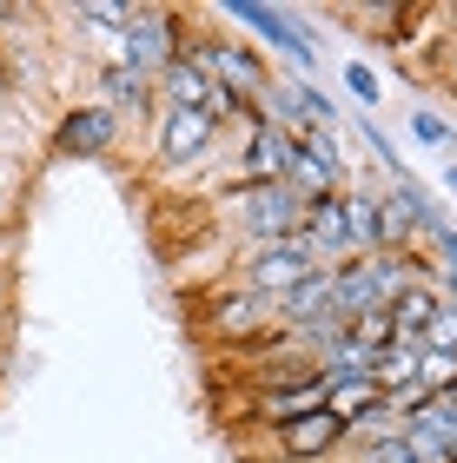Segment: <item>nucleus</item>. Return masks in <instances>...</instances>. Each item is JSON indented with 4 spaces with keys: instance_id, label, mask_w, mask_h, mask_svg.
<instances>
[{
    "instance_id": "obj_1",
    "label": "nucleus",
    "mask_w": 457,
    "mask_h": 463,
    "mask_svg": "<svg viewBox=\"0 0 457 463\" xmlns=\"http://www.w3.org/2000/svg\"><path fill=\"white\" fill-rule=\"evenodd\" d=\"M219 219H225V232H233L245 251H259V245L299 239L305 232V199L285 179H272V185H225L219 193Z\"/></svg>"
},
{
    "instance_id": "obj_2",
    "label": "nucleus",
    "mask_w": 457,
    "mask_h": 463,
    "mask_svg": "<svg viewBox=\"0 0 457 463\" xmlns=\"http://www.w3.org/2000/svg\"><path fill=\"white\" fill-rule=\"evenodd\" d=\"M213 20H219V27H233V33H252V40H259V53H265V60H279V73H299V80L319 73V47H311L305 14L239 0V7H219Z\"/></svg>"
},
{
    "instance_id": "obj_3",
    "label": "nucleus",
    "mask_w": 457,
    "mask_h": 463,
    "mask_svg": "<svg viewBox=\"0 0 457 463\" xmlns=\"http://www.w3.org/2000/svg\"><path fill=\"white\" fill-rule=\"evenodd\" d=\"M186 40H193V14L133 0V20H127V33H119V47H113V67H127L139 80H159L186 53Z\"/></svg>"
},
{
    "instance_id": "obj_4",
    "label": "nucleus",
    "mask_w": 457,
    "mask_h": 463,
    "mask_svg": "<svg viewBox=\"0 0 457 463\" xmlns=\"http://www.w3.org/2000/svg\"><path fill=\"white\" fill-rule=\"evenodd\" d=\"M186 60H193L219 93L245 99V107H259L265 87L279 80V67L252 47V40H239V33H193V40H186Z\"/></svg>"
},
{
    "instance_id": "obj_5",
    "label": "nucleus",
    "mask_w": 457,
    "mask_h": 463,
    "mask_svg": "<svg viewBox=\"0 0 457 463\" xmlns=\"http://www.w3.org/2000/svg\"><path fill=\"white\" fill-rule=\"evenodd\" d=\"M305 279H319V265H311V251L299 239L259 245V251H245V259H239V291H245V298H259V305H279L285 291H299Z\"/></svg>"
},
{
    "instance_id": "obj_6",
    "label": "nucleus",
    "mask_w": 457,
    "mask_h": 463,
    "mask_svg": "<svg viewBox=\"0 0 457 463\" xmlns=\"http://www.w3.org/2000/svg\"><path fill=\"white\" fill-rule=\"evenodd\" d=\"M119 133H127L119 113H107L100 99H73L47 133V159H107L119 146Z\"/></svg>"
},
{
    "instance_id": "obj_7",
    "label": "nucleus",
    "mask_w": 457,
    "mask_h": 463,
    "mask_svg": "<svg viewBox=\"0 0 457 463\" xmlns=\"http://www.w3.org/2000/svg\"><path fill=\"white\" fill-rule=\"evenodd\" d=\"M219 119L213 113H159L153 119V165L159 173H193L219 153Z\"/></svg>"
},
{
    "instance_id": "obj_8",
    "label": "nucleus",
    "mask_w": 457,
    "mask_h": 463,
    "mask_svg": "<svg viewBox=\"0 0 457 463\" xmlns=\"http://www.w3.org/2000/svg\"><path fill=\"white\" fill-rule=\"evenodd\" d=\"M272 444H279L285 463H325V457L345 450V417L325 411V404H311L305 417H292V424L272 430Z\"/></svg>"
},
{
    "instance_id": "obj_9",
    "label": "nucleus",
    "mask_w": 457,
    "mask_h": 463,
    "mask_svg": "<svg viewBox=\"0 0 457 463\" xmlns=\"http://www.w3.org/2000/svg\"><path fill=\"white\" fill-rule=\"evenodd\" d=\"M285 159H292V133H279V126L259 113V126H252V139L239 146V165H233L225 185H272V179H285Z\"/></svg>"
},
{
    "instance_id": "obj_10",
    "label": "nucleus",
    "mask_w": 457,
    "mask_h": 463,
    "mask_svg": "<svg viewBox=\"0 0 457 463\" xmlns=\"http://www.w3.org/2000/svg\"><path fill=\"white\" fill-rule=\"evenodd\" d=\"M93 87H100V107L119 113V126H127V119L153 126V119H159V93H153V80H139V73H127V67H113V60L93 73Z\"/></svg>"
},
{
    "instance_id": "obj_11",
    "label": "nucleus",
    "mask_w": 457,
    "mask_h": 463,
    "mask_svg": "<svg viewBox=\"0 0 457 463\" xmlns=\"http://www.w3.org/2000/svg\"><path fill=\"white\" fill-rule=\"evenodd\" d=\"M418 338H391L385 351H371V384H378L385 397L391 391H411V384H418Z\"/></svg>"
},
{
    "instance_id": "obj_12",
    "label": "nucleus",
    "mask_w": 457,
    "mask_h": 463,
    "mask_svg": "<svg viewBox=\"0 0 457 463\" xmlns=\"http://www.w3.org/2000/svg\"><path fill=\"white\" fill-rule=\"evenodd\" d=\"M444 311V291L438 279H418V285H405L398 291V305H391V318H398V338H424V325Z\"/></svg>"
},
{
    "instance_id": "obj_13",
    "label": "nucleus",
    "mask_w": 457,
    "mask_h": 463,
    "mask_svg": "<svg viewBox=\"0 0 457 463\" xmlns=\"http://www.w3.org/2000/svg\"><path fill=\"white\" fill-rule=\"evenodd\" d=\"M27 193H33V173H27V159H20V153H0V225H14V219H20Z\"/></svg>"
},
{
    "instance_id": "obj_14",
    "label": "nucleus",
    "mask_w": 457,
    "mask_h": 463,
    "mask_svg": "<svg viewBox=\"0 0 457 463\" xmlns=\"http://www.w3.org/2000/svg\"><path fill=\"white\" fill-rule=\"evenodd\" d=\"M345 338L358 351H385L398 338V318H391V311H358V318H345Z\"/></svg>"
},
{
    "instance_id": "obj_15",
    "label": "nucleus",
    "mask_w": 457,
    "mask_h": 463,
    "mask_svg": "<svg viewBox=\"0 0 457 463\" xmlns=\"http://www.w3.org/2000/svg\"><path fill=\"white\" fill-rule=\"evenodd\" d=\"M411 417H418V424L431 430V437H438V444L444 450H457V404H451V397L438 391V397H424V404L418 411H411Z\"/></svg>"
},
{
    "instance_id": "obj_16",
    "label": "nucleus",
    "mask_w": 457,
    "mask_h": 463,
    "mask_svg": "<svg viewBox=\"0 0 457 463\" xmlns=\"http://www.w3.org/2000/svg\"><path fill=\"white\" fill-rule=\"evenodd\" d=\"M411 139H418V146H444V153L457 159V126H451L438 107H418V113H411Z\"/></svg>"
},
{
    "instance_id": "obj_17",
    "label": "nucleus",
    "mask_w": 457,
    "mask_h": 463,
    "mask_svg": "<svg viewBox=\"0 0 457 463\" xmlns=\"http://www.w3.org/2000/svg\"><path fill=\"white\" fill-rule=\"evenodd\" d=\"M345 93L358 99V107L371 113L385 99V80H378V67H371V60H345Z\"/></svg>"
},
{
    "instance_id": "obj_18",
    "label": "nucleus",
    "mask_w": 457,
    "mask_h": 463,
    "mask_svg": "<svg viewBox=\"0 0 457 463\" xmlns=\"http://www.w3.org/2000/svg\"><path fill=\"white\" fill-rule=\"evenodd\" d=\"M451 377H457V351H418V391L424 397L451 391Z\"/></svg>"
},
{
    "instance_id": "obj_19",
    "label": "nucleus",
    "mask_w": 457,
    "mask_h": 463,
    "mask_svg": "<svg viewBox=\"0 0 457 463\" xmlns=\"http://www.w3.org/2000/svg\"><path fill=\"white\" fill-rule=\"evenodd\" d=\"M358 139L371 146V153H378V173H405V159H398V139H391L378 119H358Z\"/></svg>"
},
{
    "instance_id": "obj_20",
    "label": "nucleus",
    "mask_w": 457,
    "mask_h": 463,
    "mask_svg": "<svg viewBox=\"0 0 457 463\" xmlns=\"http://www.w3.org/2000/svg\"><path fill=\"white\" fill-rule=\"evenodd\" d=\"M424 351H457V305H444L438 318L424 325V338H418Z\"/></svg>"
},
{
    "instance_id": "obj_21",
    "label": "nucleus",
    "mask_w": 457,
    "mask_h": 463,
    "mask_svg": "<svg viewBox=\"0 0 457 463\" xmlns=\"http://www.w3.org/2000/svg\"><path fill=\"white\" fill-rule=\"evenodd\" d=\"M7 107H14V67H7V53H0V119H7Z\"/></svg>"
},
{
    "instance_id": "obj_22",
    "label": "nucleus",
    "mask_w": 457,
    "mask_h": 463,
    "mask_svg": "<svg viewBox=\"0 0 457 463\" xmlns=\"http://www.w3.org/2000/svg\"><path fill=\"white\" fill-rule=\"evenodd\" d=\"M444 60H451V67H444V80L457 87V7H451V53H444Z\"/></svg>"
},
{
    "instance_id": "obj_23",
    "label": "nucleus",
    "mask_w": 457,
    "mask_h": 463,
    "mask_svg": "<svg viewBox=\"0 0 457 463\" xmlns=\"http://www.w3.org/2000/svg\"><path fill=\"white\" fill-rule=\"evenodd\" d=\"M444 185H451V193H457V159H451V165H444Z\"/></svg>"
},
{
    "instance_id": "obj_24",
    "label": "nucleus",
    "mask_w": 457,
    "mask_h": 463,
    "mask_svg": "<svg viewBox=\"0 0 457 463\" xmlns=\"http://www.w3.org/2000/svg\"><path fill=\"white\" fill-rule=\"evenodd\" d=\"M444 397H451V404H457V377H451V391H444Z\"/></svg>"
},
{
    "instance_id": "obj_25",
    "label": "nucleus",
    "mask_w": 457,
    "mask_h": 463,
    "mask_svg": "<svg viewBox=\"0 0 457 463\" xmlns=\"http://www.w3.org/2000/svg\"><path fill=\"white\" fill-rule=\"evenodd\" d=\"M451 463H457V450H451Z\"/></svg>"
}]
</instances>
